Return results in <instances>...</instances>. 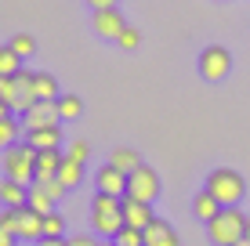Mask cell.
<instances>
[{
	"label": "cell",
	"instance_id": "6da1fadb",
	"mask_svg": "<svg viewBox=\"0 0 250 246\" xmlns=\"http://www.w3.org/2000/svg\"><path fill=\"white\" fill-rule=\"evenodd\" d=\"M91 228L102 235V239H116V235L127 228V221H124V199L94 192V199H91Z\"/></svg>",
	"mask_w": 250,
	"mask_h": 246
},
{
	"label": "cell",
	"instance_id": "7a4b0ae2",
	"mask_svg": "<svg viewBox=\"0 0 250 246\" xmlns=\"http://www.w3.org/2000/svg\"><path fill=\"white\" fill-rule=\"evenodd\" d=\"M0 98L11 105V113H29L37 105V73L22 69L15 76H0Z\"/></svg>",
	"mask_w": 250,
	"mask_h": 246
},
{
	"label": "cell",
	"instance_id": "3957f363",
	"mask_svg": "<svg viewBox=\"0 0 250 246\" xmlns=\"http://www.w3.org/2000/svg\"><path fill=\"white\" fill-rule=\"evenodd\" d=\"M247 217L239 207H225L210 225H207V235H210L214 246H236L239 239H247Z\"/></svg>",
	"mask_w": 250,
	"mask_h": 246
},
{
	"label": "cell",
	"instance_id": "277c9868",
	"mask_svg": "<svg viewBox=\"0 0 250 246\" xmlns=\"http://www.w3.org/2000/svg\"><path fill=\"white\" fill-rule=\"evenodd\" d=\"M37 156L40 152L33 145H25V141H19V145H11L4 152V174L7 181H19V185H37Z\"/></svg>",
	"mask_w": 250,
	"mask_h": 246
},
{
	"label": "cell",
	"instance_id": "5b68a950",
	"mask_svg": "<svg viewBox=\"0 0 250 246\" xmlns=\"http://www.w3.org/2000/svg\"><path fill=\"white\" fill-rule=\"evenodd\" d=\"M207 192H210L221 207H236V203L243 199V192H247V181H243V174L232 170V167H218V170L207 174Z\"/></svg>",
	"mask_w": 250,
	"mask_h": 246
},
{
	"label": "cell",
	"instance_id": "8992f818",
	"mask_svg": "<svg viewBox=\"0 0 250 246\" xmlns=\"http://www.w3.org/2000/svg\"><path fill=\"white\" fill-rule=\"evenodd\" d=\"M229 73H232V55H229V47L210 44V47L200 51V76H203V80L218 83V80H225Z\"/></svg>",
	"mask_w": 250,
	"mask_h": 246
},
{
	"label": "cell",
	"instance_id": "52a82bcc",
	"mask_svg": "<svg viewBox=\"0 0 250 246\" xmlns=\"http://www.w3.org/2000/svg\"><path fill=\"white\" fill-rule=\"evenodd\" d=\"M127 196L131 199H142V203H152L160 196V174L152 170V167H138V170L127 177Z\"/></svg>",
	"mask_w": 250,
	"mask_h": 246
},
{
	"label": "cell",
	"instance_id": "ba28073f",
	"mask_svg": "<svg viewBox=\"0 0 250 246\" xmlns=\"http://www.w3.org/2000/svg\"><path fill=\"white\" fill-rule=\"evenodd\" d=\"M62 123V113H58V101H37L29 113H22V127L29 131H44V127H58Z\"/></svg>",
	"mask_w": 250,
	"mask_h": 246
},
{
	"label": "cell",
	"instance_id": "9c48e42d",
	"mask_svg": "<svg viewBox=\"0 0 250 246\" xmlns=\"http://www.w3.org/2000/svg\"><path fill=\"white\" fill-rule=\"evenodd\" d=\"M15 235L19 239H29V243H40L44 239V217L29 207H19L15 210Z\"/></svg>",
	"mask_w": 250,
	"mask_h": 246
},
{
	"label": "cell",
	"instance_id": "30bf717a",
	"mask_svg": "<svg viewBox=\"0 0 250 246\" xmlns=\"http://www.w3.org/2000/svg\"><path fill=\"white\" fill-rule=\"evenodd\" d=\"M94 185H98V192L102 196H116V199H124L127 196V174H120L116 167H98V174H94Z\"/></svg>",
	"mask_w": 250,
	"mask_h": 246
},
{
	"label": "cell",
	"instance_id": "8fae6325",
	"mask_svg": "<svg viewBox=\"0 0 250 246\" xmlns=\"http://www.w3.org/2000/svg\"><path fill=\"white\" fill-rule=\"evenodd\" d=\"M124 221L131 225V228H149L152 221H156V214H152V203H142V199H131V196H124Z\"/></svg>",
	"mask_w": 250,
	"mask_h": 246
},
{
	"label": "cell",
	"instance_id": "7c38bea8",
	"mask_svg": "<svg viewBox=\"0 0 250 246\" xmlns=\"http://www.w3.org/2000/svg\"><path fill=\"white\" fill-rule=\"evenodd\" d=\"M127 29L124 15L116 11V7H109V11H94V33L105 40H120V33Z\"/></svg>",
	"mask_w": 250,
	"mask_h": 246
},
{
	"label": "cell",
	"instance_id": "4fadbf2b",
	"mask_svg": "<svg viewBox=\"0 0 250 246\" xmlns=\"http://www.w3.org/2000/svg\"><path fill=\"white\" fill-rule=\"evenodd\" d=\"M25 145H33L37 152H55L62 145V127H44V131H29L25 134Z\"/></svg>",
	"mask_w": 250,
	"mask_h": 246
},
{
	"label": "cell",
	"instance_id": "5bb4252c",
	"mask_svg": "<svg viewBox=\"0 0 250 246\" xmlns=\"http://www.w3.org/2000/svg\"><path fill=\"white\" fill-rule=\"evenodd\" d=\"M145 246H178V232L167 221H160V217H156V221L145 228Z\"/></svg>",
	"mask_w": 250,
	"mask_h": 246
},
{
	"label": "cell",
	"instance_id": "9a60e30c",
	"mask_svg": "<svg viewBox=\"0 0 250 246\" xmlns=\"http://www.w3.org/2000/svg\"><path fill=\"white\" fill-rule=\"evenodd\" d=\"M109 167H116L120 174H127V177H131V174L138 170V167H142V156H138L134 149L120 145V149H113V152H109Z\"/></svg>",
	"mask_w": 250,
	"mask_h": 246
},
{
	"label": "cell",
	"instance_id": "2e32d148",
	"mask_svg": "<svg viewBox=\"0 0 250 246\" xmlns=\"http://www.w3.org/2000/svg\"><path fill=\"white\" fill-rule=\"evenodd\" d=\"M0 203H4L7 210H19L29 203V189L19 181H0Z\"/></svg>",
	"mask_w": 250,
	"mask_h": 246
},
{
	"label": "cell",
	"instance_id": "e0dca14e",
	"mask_svg": "<svg viewBox=\"0 0 250 246\" xmlns=\"http://www.w3.org/2000/svg\"><path fill=\"white\" fill-rule=\"evenodd\" d=\"M62 152H40L37 156V181H51V177H58V170H62Z\"/></svg>",
	"mask_w": 250,
	"mask_h": 246
},
{
	"label": "cell",
	"instance_id": "ac0fdd59",
	"mask_svg": "<svg viewBox=\"0 0 250 246\" xmlns=\"http://www.w3.org/2000/svg\"><path fill=\"white\" fill-rule=\"evenodd\" d=\"M192 210H196V217H200V221H207V225H210V221H214V217H218V214H221L225 207H221V203H218V199L210 196V192L203 189L200 196L192 199Z\"/></svg>",
	"mask_w": 250,
	"mask_h": 246
},
{
	"label": "cell",
	"instance_id": "d6986e66",
	"mask_svg": "<svg viewBox=\"0 0 250 246\" xmlns=\"http://www.w3.org/2000/svg\"><path fill=\"white\" fill-rule=\"evenodd\" d=\"M29 210H37L40 217H47V214H55V199L47 196L40 185H29V203H25Z\"/></svg>",
	"mask_w": 250,
	"mask_h": 246
},
{
	"label": "cell",
	"instance_id": "ffe728a7",
	"mask_svg": "<svg viewBox=\"0 0 250 246\" xmlns=\"http://www.w3.org/2000/svg\"><path fill=\"white\" fill-rule=\"evenodd\" d=\"M25 131L22 120H15V116H7V120H0V149H11V145H19V134Z\"/></svg>",
	"mask_w": 250,
	"mask_h": 246
},
{
	"label": "cell",
	"instance_id": "44dd1931",
	"mask_svg": "<svg viewBox=\"0 0 250 246\" xmlns=\"http://www.w3.org/2000/svg\"><path fill=\"white\" fill-rule=\"evenodd\" d=\"M58 181L65 185V189H76V185L83 181V163H76V159H62V170H58Z\"/></svg>",
	"mask_w": 250,
	"mask_h": 246
},
{
	"label": "cell",
	"instance_id": "7402d4cb",
	"mask_svg": "<svg viewBox=\"0 0 250 246\" xmlns=\"http://www.w3.org/2000/svg\"><path fill=\"white\" fill-rule=\"evenodd\" d=\"M58 80L51 73H37V101H58Z\"/></svg>",
	"mask_w": 250,
	"mask_h": 246
},
{
	"label": "cell",
	"instance_id": "603a6c76",
	"mask_svg": "<svg viewBox=\"0 0 250 246\" xmlns=\"http://www.w3.org/2000/svg\"><path fill=\"white\" fill-rule=\"evenodd\" d=\"M15 73H22V58L11 51V44H4L0 47V76H15Z\"/></svg>",
	"mask_w": 250,
	"mask_h": 246
},
{
	"label": "cell",
	"instance_id": "cb8c5ba5",
	"mask_svg": "<svg viewBox=\"0 0 250 246\" xmlns=\"http://www.w3.org/2000/svg\"><path fill=\"white\" fill-rule=\"evenodd\" d=\"M58 113H62V120H76V116L83 113V101L76 95H62L58 98Z\"/></svg>",
	"mask_w": 250,
	"mask_h": 246
},
{
	"label": "cell",
	"instance_id": "d4e9b609",
	"mask_svg": "<svg viewBox=\"0 0 250 246\" xmlns=\"http://www.w3.org/2000/svg\"><path fill=\"white\" fill-rule=\"evenodd\" d=\"M11 51H15L19 58H29L33 51H37V44H33L29 33H15V37H11Z\"/></svg>",
	"mask_w": 250,
	"mask_h": 246
},
{
	"label": "cell",
	"instance_id": "484cf974",
	"mask_svg": "<svg viewBox=\"0 0 250 246\" xmlns=\"http://www.w3.org/2000/svg\"><path fill=\"white\" fill-rule=\"evenodd\" d=\"M113 243H116V246H145V232H142V228H131V225H127Z\"/></svg>",
	"mask_w": 250,
	"mask_h": 246
},
{
	"label": "cell",
	"instance_id": "4316f807",
	"mask_svg": "<svg viewBox=\"0 0 250 246\" xmlns=\"http://www.w3.org/2000/svg\"><path fill=\"white\" fill-rule=\"evenodd\" d=\"M62 232H65L62 214H47L44 217V239H62Z\"/></svg>",
	"mask_w": 250,
	"mask_h": 246
},
{
	"label": "cell",
	"instance_id": "83f0119b",
	"mask_svg": "<svg viewBox=\"0 0 250 246\" xmlns=\"http://www.w3.org/2000/svg\"><path fill=\"white\" fill-rule=\"evenodd\" d=\"M116 44H120V47H124V51H134L138 44H142V33H138V29H134V25H127V29H124V33H120V40H116Z\"/></svg>",
	"mask_w": 250,
	"mask_h": 246
},
{
	"label": "cell",
	"instance_id": "f1b7e54d",
	"mask_svg": "<svg viewBox=\"0 0 250 246\" xmlns=\"http://www.w3.org/2000/svg\"><path fill=\"white\" fill-rule=\"evenodd\" d=\"M37 185H40V189H44V192H47V196H51V199H55V203H58V199H62V196H65V192H69V189H65V185H62V181H58V177H51V181H37Z\"/></svg>",
	"mask_w": 250,
	"mask_h": 246
},
{
	"label": "cell",
	"instance_id": "f546056e",
	"mask_svg": "<svg viewBox=\"0 0 250 246\" xmlns=\"http://www.w3.org/2000/svg\"><path fill=\"white\" fill-rule=\"evenodd\" d=\"M69 159H76V163H87V156H91V149H87V141H73L69 145V152H65Z\"/></svg>",
	"mask_w": 250,
	"mask_h": 246
},
{
	"label": "cell",
	"instance_id": "4dcf8cb0",
	"mask_svg": "<svg viewBox=\"0 0 250 246\" xmlns=\"http://www.w3.org/2000/svg\"><path fill=\"white\" fill-rule=\"evenodd\" d=\"M0 225H4L7 232L15 235V210H4V214H0ZM15 239H19V235H15Z\"/></svg>",
	"mask_w": 250,
	"mask_h": 246
},
{
	"label": "cell",
	"instance_id": "1f68e13d",
	"mask_svg": "<svg viewBox=\"0 0 250 246\" xmlns=\"http://www.w3.org/2000/svg\"><path fill=\"white\" fill-rule=\"evenodd\" d=\"M69 246H98V239H94V235H73Z\"/></svg>",
	"mask_w": 250,
	"mask_h": 246
},
{
	"label": "cell",
	"instance_id": "d6a6232c",
	"mask_svg": "<svg viewBox=\"0 0 250 246\" xmlns=\"http://www.w3.org/2000/svg\"><path fill=\"white\" fill-rule=\"evenodd\" d=\"M94 11H109V7H116V0H87Z\"/></svg>",
	"mask_w": 250,
	"mask_h": 246
},
{
	"label": "cell",
	"instance_id": "836d02e7",
	"mask_svg": "<svg viewBox=\"0 0 250 246\" xmlns=\"http://www.w3.org/2000/svg\"><path fill=\"white\" fill-rule=\"evenodd\" d=\"M0 246H15V235H11V232H7V228H4V225H0Z\"/></svg>",
	"mask_w": 250,
	"mask_h": 246
},
{
	"label": "cell",
	"instance_id": "e575fe53",
	"mask_svg": "<svg viewBox=\"0 0 250 246\" xmlns=\"http://www.w3.org/2000/svg\"><path fill=\"white\" fill-rule=\"evenodd\" d=\"M37 246H69V239H40Z\"/></svg>",
	"mask_w": 250,
	"mask_h": 246
},
{
	"label": "cell",
	"instance_id": "d590c367",
	"mask_svg": "<svg viewBox=\"0 0 250 246\" xmlns=\"http://www.w3.org/2000/svg\"><path fill=\"white\" fill-rule=\"evenodd\" d=\"M7 116H11V105H7V101L0 98V120H7Z\"/></svg>",
	"mask_w": 250,
	"mask_h": 246
},
{
	"label": "cell",
	"instance_id": "8d00e7d4",
	"mask_svg": "<svg viewBox=\"0 0 250 246\" xmlns=\"http://www.w3.org/2000/svg\"><path fill=\"white\" fill-rule=\"evenodd\" d=\"M98 246H116V243H113V239H102V243H98Z\"/></svg>",
	"mask_w": 250,
	"mask_h": 246
},
{
	"label": "cell",
	"instance_id": "74e56055",
	"mask_svg": "<svg viewBox=\"0 0 250 246\" xmlns=\"http://www.w3.org/2000/svg\"><path fill=\"white\" fill-rule=\"evenodd\" d=\"M236 246H250V239H239V243H236Z\"/></svg>",
	"mask_w": 250,
	"mask_h": 246
},
{
	"label": "cell",
	"instance_id": "f35d334b",
	"mask_svg": "<svg viewBox=\"0 0 250 246\" xmlns=\"http://www.w3.org/2000/svg\"><path fill=\"white\" fill-rule=\"evenodd\" d=\"M247 239H250V217H247Z\"/></svg>",
	"mask_w": 250,
	"mask_h": 246
}]
</instances>
